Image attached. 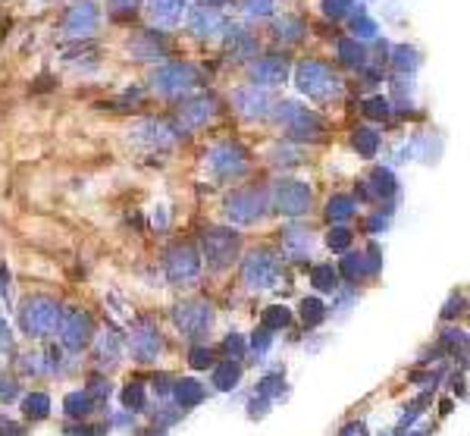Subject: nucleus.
Returning <instances> with one entry per match:
<instances>
[{
    "label": "nucleus",
    "mask_w": 470,
    "mask_h": 436,
    "mask_svg": "<svg viewBox=\"0 0 470 436\" xmlns=\"http://www.w3.org/2000/svg\"><path fill=\"white\" fill-rule=\"evenodd\" d=\"M97 358H100V364H116L119 361V336H104L100 339V348H97Z\"/></svg>",
    "instance_id": "f704fd0d"
},
{
    "label": "nucleus",
    "mask_w": 470,
    "mask_h": 436,
    "mask_svg": "<svg viewBox=\"0 0 470 436\" xmlns=\"http://www.w3.org/2000/svg\"><path fill=\"white\" fill-rule=\"evenodd\" d=\"M244 273V283L251 289H276L282 277V264L273 251H254L242 267Z\"/></svg>",
    "instance_id": "39448f33"
},
{
    "label": "nucleus",
    "mask_w": 470,
    "mask_h": 436,
    "mask_svg": "<svg viewBox=\"0 0 470 436\" xmlns=\"http://www.w3.org/2000/svg\"><path fill=\"white\" fill-rule=\"evenodd\" d=\"M351 7H354V0H323V13H326V16H332V20L345 16Z\"/></svg>",
    "instance_id": "79ce46f5"
},
{
    "label": "nucleus",
    "mask_w": 470,
    "mask_h": 436,
    "mask_svg": "<svg viewBox=\"0 0 470 436\" xmlns=\"http://www.w3.org/2000/svg\"><path fill=\"white\" fill-rule=\"evenodd\" d=\"M91 402L94 398L88 396V392H69V396L63 398V408H66L69 417H88L91 414Z\"/></svg>",
    "instance_id": "c85d7f7f"
},
{
    "label": "nucleus",
    "mask_w": 470,
    "mask_h": 436,
    "mask_svg": "<svg viewBox=\"0 0 470 436\" xmlns=\"http://www.w3.org/2000/svg\"><path fill=\"white\" fill-rule=\"evenodd\" d=\"M354 210H357V204H354V198L351 195H336V198H329V204H326L329 220H338V223H345Z\"/></svg>",
    "instance_id": "cd10ccee"
},
{
    "label": "nucleus",
    "mask_w": 470,
    "mask_h": 436,
    "mask_svg": "<svg viewBox=\"0 0 470 436\" xmlns=\"http://www.w3.org/2000/svg\"><path fill=\"white\" fill-rule=\"evenodd\" d=\"M22 411L31 421H41V417L50 414V398L44 396V392H29V396L22 398Z\"/></svg>",
    "instance_id": "bb28decb"
},
{
    "label": "nucleus",
    "mask_w": 470,
    "mask_h": 436,
    "mask_svg": "<svg viewBox=\"0 0 470 436\" xmlns=\"http://www.w3.org/2000/svg\"><path fill=\"white\" fill-rule=\"evenodd\" d=\"M326 245L332 248V251H345V248L351 245V233L345 226H336L329 229V235H326Z\"/></svg>",
    "instance_id": "ea45409f"
},
{
    "label": "nucleus",
    "mask_w": 470,
    "mask_h": 436,
    "mask_svg": "<svg viewBox=\"0 0 470 436\" xmlns=\"http://www.w3.org/2000/svg\"><path fill=\"white\" fill-rule=\"evenodd\" d=\"M135 141L138 145H148V148H166L175 141V129L166 126V123H157V120H148L135 129Z\"/></svg>",
    "instance_id": "2eb2a0df"
},
{
    "label": "nucleus",
    "mask_w": 470,
    "mask_h": 436,
    "mask_svg": "<svg viewBox=\"0 0 470 436\" xmlns=\"http://www.w3.org/2000/svg\"><path fill=\"white\" fill-rule=\"evenodd\" d=\"M295 82L304 95L311 98H320V101H329V98H338L342 95V82L332 76V70L326 63H317V60H307V63L298 66L295 72Z\"/></svg>",
    "instance_id": "f03ea898"
},
{
    "label": "nucleus",
    "mask_w": 470,
    "mask_h": 436,
    "mask_svg": "<svg viewBox=\"0 0 470 436\" xmlns=\"http://www.w3.org/2000/svg\"><path fill=\"white\" fill-rule=\"evenodd\" d=\"M182 7H185V0H150V16L160 26H173V22H179Z\"/></svg>",
    "instance_id": "412c9836"
},
{
    "label": "nucleus",
    "mask_w": 470,
    "mask_h": 436,
    "mask_svg": "<svg viewBox=\"0 0 470 436\" xmlns=\"http://www.w3.org/2000/svg\"><path fill=\"white\" fill-rule=\"evenodd\" d=\"M238 254V235L229 229H210L204 233V258L210 270H226Z\"/></svg>",
    "instance_id": "6e6552de"
},
{
    "label": "nucleus",
    "mask_w": 470,
    "mask_h": 436,
    "mask_svg": "<svg viewBox=\"0 0 470 436\" xmlns=\"http://www.w3.org/2000/svg\"><path fill=\"white\" fill-rule=\"evenodd\" d=\"M217 114V98H210V95H198V98H191V101H185L182 104V123L185 126H201V123H207L210 116Z\"/></svg>",
    "instance_id": "f3484780"
},
{
    "label": "nucleus",
    "mask_w": 470,
    "mask_h": 436,
    "mask_svg": "<svg viewBox=\"0 0 470 436\" xmlns=\"http://www.w3.org/2000/svg\"><path fill=\"white\" fill-rule=\"evenodd\" d=\"M363 185H370V189H363V198H392L395 195V176L389 170H373V176Z\"/></svg>",
    "instance_id": "4be33fe9"
},
{
    "label": "nucleus",
    "mask_w": 470,
    "mask_h": 436,
    "mask_svg": "<svg viewBox=\"0 0 470 436\" xmlns=\"http://www.w3.org/2000/svg\"><path fill=\"white\" fill-rule=\"evenodd\" d=\"M56 333H60L63 348H69V352H81V348L91 342V336H94V320L85 314V311H63Z\"/></svg>",
    "instance_id": "0eeeda50"
},
{
    "label": "nucleus",
    "mask_w": 470,
    "mask_h": 436,
    "mask_svg": "<svg viewBox=\"0 0 470 436\" xmlns=\"http://www.w3.org/2000/svg\"><path fill=\"white\" fill-rule=\"evenodd\" d=\"M188 26H191L194 35H201V38H210V35H219L226 26L223 13L213 7H198L191 10V20H188Z\"/></svg>",
    "instance_id": "dca6fc26"
},
{
    "label": "nucleus",
    "mask_w": 470,
    "mask_h": 436,
    "mask_svg": "<svg viewBox=\"0 0 470 436\" xmlns=\"http://www.w3.org/2000/svg\"><path fill=\"white\" fill-rule=\"evenodd\" d=\"M242 10L248 16H269L276 10V0H242Z\"/></svg>",
    "instance_id": "58836bf2"
},
{
    "label": "nucleus",
    "mask_w": 470,
    "mask_h": 436,
    "mask_svg": "<svg viewBox=\"0 0 470 436\" xmlns=\"http://www.w3.org/2000/svg\"><path fill=\"white\" fill-rule=\"evenodd\" d=\"M63 308L54 302V298H29L19 311V327H22L25 336H54L56 327H60Z\"/></svg>",
    "instance_id": "f257e3e1"
},
{
    "label": "nucleus",
    "mask_w": 470,
    "mask_h": 436,
    "mask_svg": "<svg viewBox=\"0 0 470 436\" xmlns=\"http://www.w3.org/2000/svg\"><path fill=\"white\" fill-rule=\"evenodd\" d=\"M188 361H191V367H210L213 364V355H210V348H191Z\"/></svg>",
    "instance_id": "c03bdc74"
},
{
    "label": "nucleus",
    "mask_w": 470,
    "mask_h": 436,
    "mask_svg": "<svg viewBox=\"0 0 470 436\" xmlns=\"http://www.w3.org/2000/svg\"><path fill=\"white\" fill-rule=\"evenodd\" d=\"M311 283L320 292H338V270L332 264H317L311 270Z\"/></svg>",
    "instance_id": "a878e982"
},
{
    "label": "nucleus",
    "mask_w": 470,
    "mask_h": 436,
    "mask_svg": "<svg viewBox=\"0 0 470 436\" xmlns=\"http://www.w3.org/2000/svg\"><path fill=\"white\" fill-rule=\"evenodd\" d=\"M354 32L361 35V38H373V35H376V22L370 20V16L357 13V16H354Z\"/></svg>",
    "instance_id": "37998d69"
},
{
    "label": "nucleus",
    "mask_w": 470,
    "mask_h": 436,
    "mask_svg": "<svg viewBox=\"0 0 470 436\" xmlns=\"http://www.w3.org/2000/svg\"><path fill=\"white\" fill-rule=\"evenodd\" d=\"M207 164H210V170L217 173L219 179H235L248 170V154H244V148L226 141V145H217L207 154Z\"/></svg>",
    "instance_id": "9d476101"
},
{
    "label": "nucleus",
    "mask_w": 470,
    "mask_h": 436,
    "mask_svg": "<svg viewBox=\"0 0 470 436\" xmlns=\"http://www.w3.org/2000/svg\"><path fill=\"white\" fill-rule=\"evenodd\" d=\"M285 129H288V135H292V139H317V135L323 132V123H320L313 114L301 110V114L295 116V120L288 123Z\"/></svg>",
    "instance_id": "6ab92c4d"
},
{
    "label": "nucleus",
    "mask_w": 470,
    "mask_h": 436,
    "mask_svg": "<svg viewBox=\"0 0 470 436\" xmlns=\"http://www.w3.org/2000/svg\"><path fill=\"white\" fill-rule=\"evenodd\" d=\"M269 208V195L263 189H242V192H232L229 201H226V217L238 226H251L257 223Z\"/></svg>",
    "instance_id": "7ed1b4c3"
},
{
    "label": "nucleus",
    "mask_w": 470,
    "mask_h": 436,
    "mask_svg": "<svg viewBox=\"0 0 470 436\" xmlns=\"http://www.w3.org/2000/svg\"><path fill=\"white\" fill-rule=\"evenodd\" d=\"M88 396H91V398H107V396H110V383H107V380H100V377H94Z\"/></svg>",
    "instance_id": "49530a36"
},
{
    "label": "nucleus",
    "mask_w": 470,
    "mask_h": 436,
    "mask_svg": "<svg viewBox=\"0 0 470 436\" xmlns=\"http://www.w3.org/2000/svg\"><path fill=\"white\" fill-rule=\"evenodd\" d=\"M254 82L260 88H273V85H282L288 76V60L285 57H267L260 63H254Z\"/></svg>",
    "instance_id": "4468645a"
},
{
    "label": "nucleus",
    "mask_w": 470,
    "mask_h": 436,
    "mask_svg": "<svg viewBox=\"0 0 470 436\" xmlns=\"http://www.w3.org/2000/svg\"><path fill=\"white\" fill-rule=\"evenodd\" d=\"M282 386H285V383H282L279 373H276V377H267V380H260V386H257V396L267 398V402H269V398L282 396Z\"/></svg>",
    "instance_id": "4c0bfd02"
},
{
    "label": "nucleus",
    "mask_w": 470,
    "mask_h": 436,
    "mask_svg": "<svg viewBox=\"0 0 470 436\" xmlns=\"http://www.w3.org/2000/svg\"><path fill=\"white\" fill-rule=\"evenodd\" d=\"M97 7L94 3H75V7H69L66 20H63V32L69 35V38H85V35H91L94 29H97Z\"/></svg>",
    "instance_id": "ddd939ff"
},
{
    "label": "nucleus",
    "mask_w": 470,
    "mask_h": 436,
    "mask_svg": "<svg viewBox=\"0 0 470 436\" xmlns=\"http://www.w3.org/2000/svg\"><path fill=\"white\" fill-rule=\"evenodd\" d=\"M0 433H13V436H22V427H16L13 421H6V417H0Z\"/></svg>",
    "instance_id": "3c124183"
},
{
    "label": "nucleus",
    "mask_w": 470,
    "mask_h": 436,
    "mask_svg": "<svg viewBox=\"0 0 470 436\" xmlns=\"http://www.w3.org/2000/svg\"><path fill=\"white\" fill-rule=\"evenodd\" d=\"M292 323V311L282 308V304H273V308L263 311V329H282Z\"/></svg>",
    "instance_id": "2f4dec72"
},
{
    "label": "nucleus",
    "mask_w": 470,
    "mask_h": 436,
    "mask_svg": "<svg viewBox=\"0 0 470 436\" xmlns=\"http://www.w3.org/2000/svg\"><path fill=\"white\" fill-rule=\"evenodd\" d=\"M123 405L125 408H132V411H141L144 408V389L138 383H129L123 389Z\"/></svg>",
    "instance_id": "e433bc0d"
},
{
    "label": "nucleus",
    "mask_w": 470,
    "mask_h": 436,
    "mask_svg": "<svg viewBox=\"0 0 470 436\" xmlns=\"http://www.w3.org/2000/svg\"><path fill=\"white\" fill-rule=\"evenodd\" d=\"M129 348H132V355H135L138 361H144V364L157 361V355L163 352L160 329H157L154 323H148V320L135 323V327H132V336H129Z\"/></svg>",
    "instance_id": "9b49d317"
},
{
    "label": "nucleus",
    "mask_w": 470,
    "mask_h": 436,
    "mask_svg": "<svg viewBox=\"0 0 470 436\" xmlns=\"http://www.w3.org/2000/svg\"><path fill=\"white\" fill-rule=\"evenodd\" d=\"M166 277L173 286H194L201 277V258L191 245H175L166 254Z\"/></svg>",
    "instance_id": "423d86ee"
},
{
    "label": "nucleus",
    "mask_w": 470,
    "mask_h": 436,
    "mask_svg": "<svg viewBox=\"0 0 470 436\" xmlns=\"http://www.w3.org/2000/svg\"><path fill=\"white\" fill-rule=\"evenodd\" d=\"M285 254L292 260H301L311 254V235L304 229H288L285 233Z\"/></svg>",
    "instance_id": "393cba45"
},
{
    "label": "nucleus",
    "mask_w": 470,
    "mask_h": 436,
    "mask_svg": "<svg viewBox=\"0 0 470 436\" xmlns=\"http://www.w3.org/2000/svg\"><path fill=\"white\" fill-rule=\"evenodd\" d=\"M269 342H273V336H269V329H260V333H254V339H251V348H254L257 355H263L269 348Z\"/></svg>",
    "instance_id": "a18cd8bd"
},
{
    "label": "nucleus",
    "mask_w": 470,
    "mask_h": 436,
    "mask_svg": "<svg viewBox=\"0 0 470 436\" xmlns=\"http://www.w3.org/2000/svg\"><path fill=\"white\" fill-rule=\"evenodd\" d=\"M276 208L285 217H301L311 210V189L304 182H285L276 189Z\"/></svg>",
    "instance_id": "f8f14e48"
},
{
    "label": "nucleus",
    "mask_w": 470,
    "mask_h": 436,
    "mask_svg": "<svg viewBox=\"0 0 470 436\" xmlns=\"http://www.w3.org/2000/svg\"><path fill=\"white\" fill-rule=\"evenodd\" d=\"M242 380V361L238 358H229V361H223V364L213 371V386L217 389H235V383Z\"/></svg>",
    "instance_id": "5701e85b"
},
{
    "label": "nucleus",
    "mask_w": 470,
    "mask_h": 436,
    "mask_svg": "<svg viewBox=\"0 0 470 436\" xmlns=\"http://www.w3.org/2000/svg\"><path fill=\"white\" fill-rule=\"evenodd\" d=\"M363 114L373 116V120H386L389 116V101L386 98H370V101H363Z\"/></svg>",
    "instance_id": "a19ab883"
},
{
    "label": "nucleus",
    "mask_w": 470,
    "mask_h": 436,
    "mask_svg": "<svg viewBox=\"0 0 470 436\" xmlns=\"http://www.w3.org/2000/svg\"><path fill=\"white\" fill-rule=\"evenodd\" d=\"M392 60H395V66H398V70H417V51H414V47H407V45L395 47Z\"/></svg>",
    "instance_id": "c9c22d12"
},
{
    "label": "nucleus",
    "mask_w": 470,
    "mask_h": 436,
    "mask_svg": "<svg viewBox=\"0 0 470 436\" xmlns=\"http://www.w3.org/2000/svg\"><path fill=\"white\" fill-rule=\"evenodd\" d=\"M342 436H361V427H345Z\"/></svg>",
    "instance_id": "603ef678"
},
{
    "label": "nucleus",
    "mask_w": 470,
    "mask_h": 436,
    "mask_svg": "<svg viewBox=\"0 0 470 436\" xmlns=\"http://www.w3.org/2000/svg\"><path fill=\"white\" fill-rule=\"evenodd\" d=\"M141 0H110V7L116 10V13H129V10H135Z\"/></svg>",
    "instance_id": "8fccbe9b"
},
{
    "label": "nucleus",
    "mask_w": 470,
    "mask_h": 436,
    "mask_svg": "<svg viewBox=\"0 0 470 436\" xmlns=\"http://www.w3.org/2000/svg\"><path fill=\"white\" fill-rule=\"evenodd\" d=\"M338 60H342L345 66H363L367 54H363V47L357 45L354 38H342L338 41Z\"/></svg>",
    "instance_id": "c756f323"
},
{
    "label": "nucleus",
    "mask_w": 470,
    "mask_h": 436,
    "mask_svg": "<svg viewBox=\"0 0 470 436\" xmlns=\"http://www.w3.org/2000/svg\"><path fill=\"white\" fill-rule=\"evenodd\" d=\"M301 317H304L307 327H317V323L326 317L323 302H320V298H304V302H301Z\"/></svg>",
    "instance_id": "72a5a7b5"
},
{
    "label": "nucleus",
    "mask_w": 470,
    "mask_h": 436,
    "mask_svg": "<svg viewBox=\"0 0 470 436\" xmlns=\"http://www.w3.org/2000/svg\"><path fill=\"white\" fill-rule=\"evenodd\" d=\"M173 396H175V405H179V408H194V405L204 402V386H201L198 380H179Z\"/></svg>",
    "instance_id": "aec40b11"
},
{
    "label": "nucleus",
    "mask_w": 470,
    "mask_h": 436,
    "mask_svg": "<svg viewBox=\"0 0 470 436\" xmlns=\"http://www.w3.org/2000/svg\"><path fill=\"white\" fill-rule=\"evenodd\" d=\"M229 51H232V57H235V60H248V57H254V54H257V41L248 38L244 32H232Z\"/></svg>",
    "instance_id": "7c9ffc66"
},
{
    "label": "nucleus",
    "mask_w": 470,
    "mask_h": 436,
    "mask_svg": "<svg viewBox=\"0 0 470 436\" xmlns=\"http://www.w3.org/2000/svg\"><path fill=\"white\" fill-rule=\"evenodd\" d=\"M198 82H201V76L191 63H163V66H157L154 76H150V85H154L160 95H185V91L194 88Z\"/></svg>",
    "instance_id": "20e7f679"
},
{
    "label": "nucleus",
    "mask_w": 470,
    "mask_h": 436,
    "mask_svg": "<svg viewBox=\"0 0 470 436\" xmlns=\"http://www.w3.org/2000/svg\"><path fill=\"white\" fill-rule=\"evenodd\" d=\"M354 148L363 154V157H373L376 148H379V135L373 129H357L354 132Z\"/></svg>",
    "instance_id": "473e14b6"
},
{
    "label": "nucleus",
    "mask_w": 470,
    "mask_h": 436,
    "mask_svg": "<svg viewBox=\"0 0 470 436\" xmlns=\"http://www.w3.org/2000/svg\"><path fill=\"white\" fill-rule=\"evenodd\" d=\"M173 320L185 336L198 339V336H204L207 329L213 327V308L207 302H198V298H194V302H182L179 308L173 311Z\"/></svg>",
    "instance_id": "1a4fd4ad"
},
{
    "label": "nucleus",
    "mask_w": 470,
    "mask_h": 436,
    "mask_svg": "<svg viewBox=\"0 0 470 436\" xmlns=\"http://www.w3.org/2000/svg\"><path fill=\"white\" fill-rule=\"evenodd\" d=\"M226 352L235 355V358H242V355H244V342L238 339V336H232V339H226Z\"/></svg>",
    "instance_id": "09e8293b"
},
{
    "label": "nucleus",
    "mask_w": 470,
    "mask_h": 436,
    "mask_svg": "<svg viewBox=\"0 0 470 436\" xmlns=\"http://www.w3.org/2000/svg\"><path fill=\"white\" fill-rule=\"evenodd\" d=\"M235 107L244 116H263L269 110V95L263 88H257V85H248V88L235 91Z\"/></svg>",
    "instance_id": "a211bd4d"
},
{
    "label": "nucleus",
    "mask_w": 470,
    "mask_h": 436,
    "mask_svg": "<svg viewBox=\"0 0 470 436\" xmlns=\"http://www.w3.org/2000/svg\"><path fill=\"white\" fill-rule=\"evenodd\" d=\"M276 38L279 41H285V45H295V41H301L307 35V29H304V22L301 20H295V16H282L279 22H276Z\"/></svg>",
    "instance_id": "b1692460"
},
{
    "label": "nucleus",
    "mask_w": 470,
    "mask_h": 436,
    "mask_svg": "<svg viewBox=\"0 0 470 436\" xmlns=\"http://www.w3.org/2000/svg\"><path fill=\"white\" fill-rule=\"evenodd\" d=\"M10 348H13V333L6 327V320L0 317V352H10Z\"/></svg>",
    "instance_id": "de8ad7c7"
}]
</instances>
